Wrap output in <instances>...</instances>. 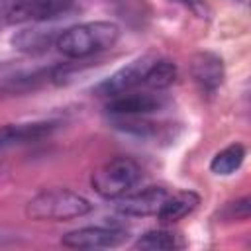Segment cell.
Listing matches in <instances>:
<instances>
[{
    "label": "cell",
    "mask_w": 251,
    "mask_h": 251,
    "mask_svg": "<svg viewBox=\"0 0 251 251\" xmlns=\"http://www.w3.org/2000/svg\"><path fill=\"white\" fill-rule=\"evenodd\" d=\"M243 159H245V147L241 143H231L214 155V159L210 161V171L218 176L233 175L243 165Z\"/></svg>",
    "instance_id": "obj_14"
},
{
    "label": "cell",
    "mask_w": 251,
    "mask_h": 251,
    "mask_svg": "<svg viewBox=\"0 0 251 251\" xmlns=\"http://www.w3.org/2000/svg\"><path fill=\"white\" fill-rule=\"evenodd\" d=\"M92 212L90 200L69 188H47L25 204V216L35 222H67Z\"/></svg>",
    "instance_id": "obj_2"
},
{
    "label": "cell",
    "mask_w": 251,
    "mask_h": 251,
    "mask_svg": "<svg viewBox=\"0 0 251 251\" xmlns=\"http://www.w3.org/2000/svg\"><path fill=\"white\" fill-rule=\"evenodd\" d=\"M126 231L116 229V227H80L65 233L61 237V243L71 249H108L116 247L126 239Z\"/></svg>",
    "instance_id": "obj_6"
},
{
    "label": "cell",
    "mask_w": 251,
    "mask_h": 251,
    "mask_svg": "<svg viewBox=\"0 0 251 251\" xmlns=\"http://www.w3.org/2000/svg\"><path fill=\"white\" fill-rule=\"evenodd\" d=\"M226 210L229 212L227 214L229 220H247L249 218V198H241V200L229 202Z\"/></svg>",
    "instance_id": "obj_17"
},
{
    "label": "cell",
    "mask_w": 251,
    "mask_h": 251,
    "mask_svg": "<svg viewBox=\"0 0 251 251\" xmlns=\"http://www.w3.org/2000/svg\"><path fill=\"white\" fill-rule=\"evenodd\" d=\"M75 0H16L6 16L8 24H43L69 14Z\"/></svg>",
    "instance_id": "obj_4"
},
{
    "label": "cell",
    "mask_w": 251,
    "mask_h": 251,
    "mask_svg": "<svg viewBox=\"0 0 251 251\" xmlns=\"http://www.w3.org/2000/svg\"><path fill=\"white\" fill-rule=\"evenodd\" d=\"M200 204V196L192 190H178L175 194H169L161 206V210L157 212V218L163 224H173L178 222L180 218L188 216L196 206Z\"/></svg>",
    "instance_id": "obj_11"
},
{
    "label": "cell",
    "mask_w": 251,
    "mask_h": 251,
    "mask_svg": "<svg viewBox=\"0 0 251 251\" xmlns=\"http://www.w3.org/2000/svg\"><path fill=\"white\" fill-rule=\"evenodd\" d=\"M141 180L139 165L129 157H116L98 167L90 176L92 190L108 200H118L120 196L131 192V188Z\"/></svg>",
    "instance_id": "obj_3"
},
{
    "label": "cell",
    "mask_w": 251,
    "mask_h": 251,
    "mask_svg": "<svg viewBox=\"0 0 251 251\" xmlns=\"http://www.w3.org/2000/svg\"><path fill=\"white\" fill-rule=\"evenodd\" d=\"M184 247V239L180 233L173 229H151L139 235V239L133 243V249L141 251H173Z\"/></svg>",
    "instance_id": "obj_12"
},
{
    "label": "cell",
    "mask_w": 251,
    "mask_h": 251,
    "mask_svg": "<svg viewBox=\"0 0 251 251\" xmlns=\"http://www.w3.org/2000/svg\"><path fill=\"white\" fill-rule=\"evenodd\" d=\"M57 127V122H27V124H6L0 126V149L37 141L47 137Z\"/></svg>",
    "instance_id": "obj_10"
},
{
    "label": "cell",
    "mask_w": 251,
    "mask_h": 251,
    "mask_svg": "<svg viewBox=\"0 0 251 251\" xmlns=\"http://www.w3.org/2000/svg\"><path fill=\"white\" fill-rule=\"evenodd\" d=\"M14 2L16 0H0V18H6L8 16V12H10V8H12Z\"/></svg>",
    "instance_id": "obj_19"
},
{
    "label": "cell",
    "mask_w": 251,
    "mask_h": 251,
    "mask_svg": "<svg viewBox=\"0 0 251 251\" xmlns=\"http://www.w3.org/2000/svg\"><path fill=\"white\" fill-rule=\"evenodd\" d=\"M118 39L120 27L114 22L98 20L76 24L63 29L55 39V47L69 59H84L114 47Z\"/></svg>",
    "instance_id": "obj_1"
},
{
    "label": "cell",
    "mask_w": 251,
    "mask_h": 251,
    "mask_svg": "<svg viewBox=\"0 0 251 251\" xmlns=\"http://www.w3.org/2000/svg\"><path fill=\"white\" fill-rule=\"evenodd\" d=\"M173 2H176V4H180V6H184V8H188L194 16H198V18H208V6L204 4V0H173Z\"/></svg>",
    "instance_id": "obj_18"
},
{
    "label": "cell",
    "mask_w": 251,
    "mask_h": 251,
    "mask_svg": "<svg viewBox=\"0 0 251 251\" xmlns=\"http://www.w3.org/2000/svg\"><path fill=\"white\" fill-rule=\"evenodd\" d=\"M167 98L157 92H124L112 96L106 110L112 116H147L165 106Z\"/></svg>",
    "instance_id": "obj_7"
},
{
    "label": "cell",
    "mask_w": 251,
    "mask_h": 251,
    "mask_svg": "<svg viewBox=\"0 0 251 251\" xmlns=\"http://www.w3.org/2000/svg\"><path fill=\"white\" fill-rule=\"evenodd\" d=\"M175 78H176V67L171 61L155 59L143 76V86L151 90H163L169 88L175 82Z\"/></svg>",
    "instance_id": "obj_16"
},
{
    "label": "cell",
    "mask_w": 251,
    "mask_h": 251,
    "mask_svg": "<svg viewBox=\"0 0 251 251\" xmlns=\"http://www.w3.org/2000/svg\"><path fill=\"white\" fill-rule=\"evenodd\" d=\"M157 57L153 55H143L135 61H131L129 65L118 69L114 75H110L108 78H104L98 86H96V92L100 96H118V94H124V92H129L133 90L135 86H141L143 84V76L147 73V69L153 65Z\"/></svg>",
    "instance_id": "obj_5"
},
{
    "label": "cell",
    "mask_w": 251,
    "mask_h": 251,
    "mask_svg": "<svg viewBox=\"0 0 251 251\" xmlns=\"http://www.w3.org/2000/svg\"><path fill=\"white\" fill-rule=\"evenodd\" d=\"M49 80H57V67H49V69H37L31 73H22L16 76H10L4 84V90L8 92H25V90H33Z\"/></svg>",
    "instance_id": "obj_15"
},
{
    "label": "cell",
    "mask_w": 251,
    "mask_h": 251,
    "mask_svg": "<svg viewBox=\"0 0 251 251\" xmlns=\"http://www.w3.org/2000/svg\"><path fill=\"white\" fill-rule=\"evenodd\" d=\"M57 35L53 29H41V27H31V29H22L12 37V45L18 51L24 53H41L45 51L51 43H55Z\"/></svg>",
    "instance_id": "obj_13"
},
{
    "label": "cell",
    "mask_w": 251,
    "mask_h": 251,
    "mask_svg": "<svg viewBox=\"0 0 251 251\" xmlns=\"http://www.w3.org/2000/svg\"><path fill=\"white\" fill-rule=\"evenodd\" d=\"M190 75L202 92H216L224 82V61L212 51H200L190 61Z\"/></svg>",
    "instance_id": "obj_9"
},
{
    "label": "cell",
    "mask_w": 251,
    "mask_h": 251,
    "mask_svg": "<svg viewBox=\"0 0 251 251\" xmlns=\"http://www.w3.org/2000/svg\"><path fill=\"white\" fill-rule=\"evenodd\" d=\"M167 196H169V192L165 188L149 186L139 192H127V194L120 196L116 208H118V212H122L126 216H133V218L157 216V212L161 210Z\"/></svg>",
    "instance_id": "obj_8"
}]
</instances>
